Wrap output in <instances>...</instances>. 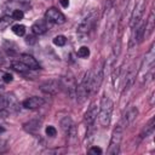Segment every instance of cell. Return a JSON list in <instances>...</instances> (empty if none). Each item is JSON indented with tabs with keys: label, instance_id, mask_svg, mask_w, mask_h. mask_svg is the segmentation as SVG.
<instances>
[{
	"label": "cell",
	"instance_id": "obj_1",
	"mask_svg": "<svg viewBox=\"0 0 155 155\" xmlns=\"http://www.w3.org/2000/svg\"><path fill=\"white\" fill-rule=\"evenodd\" d=\"M113 107H114V103H113L111 98L108 94H104L102 101H101V107H99V111H98L99 122L103 127H108L110 124V119H111V114H113Z\"/></svg>",
	"mask_w": 155,
	"mask_h": 155
},
{
	"label": "cell",
	"instance_id": "obj_2",
	"mask_svg": "<svg viewBox=\"0 0 155 155\" xmlns=\"http://www.w3.org/2000/svg\"><path fill=\"white\" fill-rule=\"evenodd\" d=\"M92 93V70H87L84 75L81 84L76 87V98L79 102L85 101Z\"/></svg>",
	"mask_w": 155,
	"mask_h": 155
},
{
	"label": "cell",
	"instance_id": "obj_3",
	"mask_svg": "<svg viewBox=\"0 0 155 155\" xmlns=\"http://www.w3.org/2000/svg\"><path fill=\"white\" fill-rule=\"evenodd\" d=\"M154 63H155V48H154V45H151V47L147 52V54L142 62V65H140L142 76L145 78V82H147V80L151 79V76H153Z\"/></svg>",
	"mask_w": 155,
	"mask_h": 155
},
{
	"label": "cell",
	"instance_id": "obj_4",
	"mask_svg": "<svg viewBox=\"0 0 155 155\" xmlns=\"http://www.w3.org/2000/svg\"><path fill=\"white\" fill-rule=\"evenodd\" d=\"M147 1L148 0H139L137 2V5H134L133 10H132V15H131V18H130V28H131V31L134 30L143 21V15H144V10H145V6H147Z\"/></svg>",
	"mask_w": 155,
	"mask_h": 155
},
{
	"label": "cell",
	"instance_id": "obj_5",
	"mask_svg": "<svg viewBox=\"0 0 155 155\" xmlns=\"http://www.w3.org/2000/svg\"><path fill=\"white\" fill-rule=\"evenodd\" d=\"M122 134H124V128L117 124L116 127L113 131L110 143H109V148H108V151H107L109 155H115V154L119 153L120 144H121V140H122Z\"/></svg>",
	"mask_w": 155,
	"mask_h": 155
},
{
	"label": "cell",
	"instance_id": "obj_6",
	"mask_svg": "<svg viewBox=\"0 0 155 155\" xmlns=\"http://www.w3.org/2000/svg\"><path fill=\"white\" fill-rule=\"evenodd\" d=\"M96 21H97V13H96V12H92V13H90L88 16H86V17L79 23V25H78V29H76L78 35L81 36V38L85 36V35H87V34L91 31V29L93 28Z\"/></svg>",
	"mask_w": 155,
	"mask_h": 155
},
{
	"label": "cell",
	"instance_id": "obj_7",
	"mask_svg": "<svg viewBox=\"0 0 155 155\" xmlns=\"http://www.w3.org/2000/svg\"><path fill=\"white\" fill-rule=\"evenodd\" d=\"M104 71H105V62L101 61L96 65L94 70H92V93L98 91L104 78Z\"/></svg>",
	"mask_w": 155,
	"mask_h": 155
},
{
	"label": "cell",
	"instance_id": "obj_8",
	"mask_svg": "<svg viewBox=\"0 0 155 155\" xmlns=\"http://www.w3.org/2000/svg\"><path fill=\"white\" fill-rule=\"evenodd\" d=\"M137 73H138V69L136 67V64H132L127 70H126V74L125 76L122 78L121 80V88H122V93L127 92L134 84L136 81V78H137Z\"/></svg>",
	"mask_w": 155,
	"mask_h": 155
},
{
	"label": "cell",
	"instance_id": "obj_9",
	"mask_svg": "<svg viewBox=\"0 0 155 155\" xmlns=\"http://www.w3.org/2000/svg\"><path fill=\"white\" fill-rule=\"evenodd\" d=\"M40 90L48 96H56L61 92L62 85L58 79H50V80H46L42 84H40Z\"/></svg>",
	"mask_w": 155,
	"mask_h": 155
},
{
	"label": "cell",
	"instance_id": "obj_10",
	"mask_svg": "<svg viewBox=\"0 0 155 155\" xmlns=\"http://www.w3.org/2000/svg\"><path fill=\"white\" fill-rule=\"evenodd\" d=\"M59 81H61L62 87L67 91V93H68L71 98H74V97L76 96V87H78L74 76H73L71 74H68V75L62 76V78L59 79Z\"/></svg>",
	"mask_w": 155,
	"mask_h": 155
},
{
	"label": "cell",
	"instance_id": "obj_11",
	"mask_svg": "<svg viewBox=\"0 0 155 155\" xmlns=\"http://www.w3.org/2000/svg\"><path fill=\"white\" fill-rule=\"evenodd\" d=\"M19 108L17 99L12 94H4L0 96V110L6 111H17Z\"/></svg>",
	"mask_w": 155,
	"mask_h": 155
},
{
	"label": "cell",
	"instance_id": "obj_12",
	"mask_svg": "<svg viewBox=\"0 0 155 155\" xmlns=\"http://www.w3.org/2000/svg\"><path fill=\"white\" fill-rule=\"evenodd\" d=\"M45 19L47 22H51V23H54V24H63L65 22L64 15L54 7H51L45 12Z\"/></svg>",
	"mask_w": 155,
	"mask_h": 155
},
{
	"label": "cell",
	"instance_id": "obj_13",
	"mask_svg": "<svg viewBox=\"0 0 155 155\" xmlns=\"http://www.w3.org/2000/svg\"><path fill=\"white\" fill-rule=\"evenodd\" d=\"M137 116H138V109H137L136 107H131V108H130L128 110H126V113L122 115V117H121L119 125L125 130V128H127V127L137 119Z\"/></svg>",
	"mask_w": 155,
	"mask_h": 155
},
{
	"label": "cell",
	"instance_id": "obj_14",
	"mask_svg": "<svg viewBox=\"0 0 155 155\" xmlns=\"http://www.w3.org/2000/svg\"><path fill=\"white\" fill-rule=\"evenodd\" d=\"M98 111H99V107L97 104H92L87 109V111L85 113V116H84V121L87 125V127L93 125V122L96 121V119L98 116Z\"/></svg>",
	"mask_w": 155,
	"mask_h": 155
},
{
	"label": "cell",
	"instance_id": "obj_15",
	"mask_svg": "<svg viewBox=\"0 0 155 155\" xmlns=\"http://www.w3.org/2000/svg\"><path fill=\"white\" fill-rule=\"evenodd\" d=\"M45 103V101L41 97H29L23 102V107L25 109H38L40 108L42 104Z\"/></svg>",
	"mask_w": 155,
	"mask_h": 155
},
{
	"label": "cell",
	"instance_id": "obj_16",
	"mask_svg": "<svg viewBox=\"0 0 155 155\" xmlns=\"http://www.w3.org/2000/svg\"><path fill=\"white\" fill-rule=\"evenodd\" d=\"M154 30V11H150L148 19L144 22V33H143V39H147L151 35Z\"/></svg>",
	"mask_w": 155,
	"mask_h": 155
},
{
	"label": "cell",
	"instance_id": "obj_17",
	"mask_svg": "<svg viewBox=\"0 0 155 155\" xmlns=\"http://www.w3.org/2000/svg\"><path fill=\"white\" fill-rule=\"evenodd\" d=\"M19 61L23 62L29 69H39V68H40L38 61H36L33 56H30V54H27V53L21 54V56H19Z\"/></svg>",
	"mask_w": 155,
	"mask_h": 155
},
{
	"label": "cell",
	"instance_id": "obj_18",
	"mask_svg": "<svg viewBox=\"0 0 155 155\" xmlns=\"http://www.w3.org/2000/svg\"><path fill=\"white\" fill-rule=\"evenodd\" d=\"M31 30H33V33L36 34V35L44 34V33L47 30V21H46V19H39V21H36V22L31 25Z\"/></svg>",
	"mask_w": 155,
	"mask_h": 155
},
{
	"label": "cell",
	"instance_id": "obj_19",
	"mask_svg": "<svg viewBox=\"0 0 155 155\" xmlns=\"http://www.w3.org/2000/svg\"><path fill=\"white\" fill-rule=\"evenodd\" d=\"M73 126H74V124H73V120L70 119V116H65V117L62 119V121H61V128H62V131H63V133L65 136L70 132V130H71Z\"/></svg>",
	"mask_w": 155,
	"mask_h": 155
},
{
	"label": "cell",
	"instance_id": "obj_20",
	"mask_svg": "<svg viewBox=\"0 0 155 155\" xmlns=\"http://www.w3.org/2000/svg\"><path fill=\"white\" fill-rule=\"evenodd\" d=\"M40 124H41V121H39V120H30L27 124H24V130L27 132L34 133L40 128Z\"/></svg>",
	"mask_w": 155,
	"mask_h": 155
},
{
	"label": "cell",
	"instance_id": "obj_21",
	"mask_svg": "<svg viewBox=\"0 0 155 155\" xmlns=\"http://www.w3.org/2000/svg\"><path fill=\"white\" fill-rule=\"evenodd\" d=\"M154 125H155V121H154V119H151L150 121H149V124L148 125H145V127L142 130V132H140V139H143V138H147L148 136H150L153 132H154Z\"/></svg>",
	"mask_w": 155,
	"mask_h": 155
},
{
	"label": "cell",
	"instance_id": "obj_22",
	"mask_svg": "<svg viewBox=\"0 0 155 155\" xmlns=\"http://www.w3.org/2000/svg\"><path fill=\"white\" fill-rule=\"evenodd\" d=\"M11 67L15 69V70H17V71H19V73H28L30 69L23 63V62H21V61H13V62H11Z\"/></svg>",
	"mask_w": 155,
	"mask_h": 155
},
{
	"label": "cell",
	"instance_id": "obj_23",
	"mask_svg": "<svg viewBox=\"0 0 155 155\" xmlns=\"http://www.w3.org/2000/svg\"><path fill=\"white\" fill-rule=\"evenodd\" d=\"M12 21H13V18L10 17V16H4V17H1V18H0V29L4 30L5 28H7Z\"/></svg>",
	"mask_w": 155,
	"mask_h": 155
},
{
	"label": "cell",
	"instance_id": "obj_24",
	"mask_svg": "<svg viewBox=\"0 0 155 155\" xmlns=\"http://www.w3.org/2000/svg\"><path fill=\"white\" fill-rule=\"evenodd\" d=\"M12 31H13L16 35L22 36V35H24V33H25V27H24L23 24H15V25H12Z\"/></svg>",
	"mask_w": 155,
	"mask_h": 155
},
{
	"label": "cell",
	"instance_id": "obj_25",
	"mask_svg": "<svg viewBox=\"0 0 155 155\" xmlns=\"http://www.w3.org/2000/svg\"><path fill=\"white\" fill-rule=\"evenodd\" d=\"M65 42H67V38L63 35H57L53 38V44L56 46H64Z\"/></svg>",
	"mask_w": 155,
	"mask_h": 155
},
{
	"label": "cell",
	"instance_id": "obj_26",
	"mask_svg": "<svg viewBox=\"0 0 155 155\" xmlns=\"http://www.w3.org/2000/svg\"><path fill=\"white\" fill-rule=\"evenodd\" d=\"M78 56L81 57V58H87L90 56V48L87 46H81L78 50Z\"/></svg>",
	"mask_w": 155,
	"mask_h": 155
},
{
	"label": "cell",
	"instance_id": "obj_27",
	"mask_svg": "<svg viewBox=\"0 0 155 155\" xmlns=\"http://www.w3.org/2000/svg\"><path fill=\"white\" fill-rule=\"evenodd\" d=\"M45 132H46V134H47L48 137H54V136L57 134V130H56L53 126H47L46 130H45Z\"/></svg>",
	"mask_w": 155,
	"mask_h": 155
},
{
	"label": "cell",
	"instance_id": "obj_28",
	"mask_svg": "<svg viewBox=\"0 0 155 155\" xmlns=\"http://www.w3.org/2000/svg\"><path fill=\"white\" fill-rule=\"evenodd\" d=\"M23 16H24V13H23L22 10H15V11L12 12V18H13V19H22Z\"/></svg>",
	"mask_w": 155,
	"mask_h": 155
},
{
	"label": "cell",
	"instance_id": "obj_29",
	"mask_svg": "<svg viewBox=\"0 0 155 155\" xmlns=\"http://www.w3.org/2000/svg\"><path fill=\"white\" fill-rule=\"evenodd\" d=\"M88 154H92V155H97V154H102V149L99 147H92L88 149Z\"/></svg>",
	"mask_w": 155,
	"mask_h": 155
},
{
	"label": "cell",
	"instance_id": "obj_30",
	"mask_svg": "<svg viewBox=\"0 0 155 155\" xmlns=\"http://www.w3.org/2000/svg\"><path fill=\"white\" fill-rule=\"evenodd\" d=\"M12 75L10 74V73H5L4 75H2V81L4 82H6V84H8V82H11L12 81Z\"/></svg>",
	"mask_w": 155,
	"mask_h": 155
},
{
	"label": "cell",
	"instance_id": "obj_31",
	"mask_svg": "<svg viewBox=\"0 0 155 155\" xmlns=\"http://www.w3.org/2000/svg\"><path fill=\"white\" fill-rule=\"evenodd\" d=\"M25 42H27V44H29V45H33V44H35V42H36V39H35V36H34V35H28V36L25 38Z\"/></svg>",
	"mask_w": 155,
	"mask_h": 155
},
{
	"label": "cell",
	"instance_id": "obj_32",
	"mask_svg": "<svg viewBox=\"0 0 155 155\" xmlns=\"http://www.w3.org/2000/svg\"><path fill=\"white\" fill-rule=\"evenodd\" d=\"M59 2H61V5L63 7H68L69 6V0H59Z\"/></svg>",
	"mask_w": 155,
	"mask_h": 155
}]
</instances>
